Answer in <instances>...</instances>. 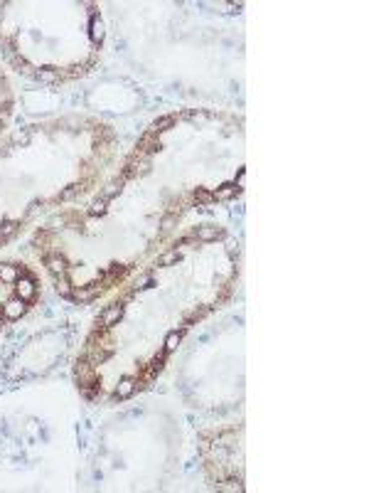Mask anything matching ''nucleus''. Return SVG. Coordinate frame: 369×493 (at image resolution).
Returning <instances> with one entry per match:
<instances>
[{
    "instance_id": "5701e85b",
    "label": "nucleus",
    "mask_w": 369,
    "mask_h": 493,
    "mask_svg": "<svg viewBox=\"0 0 369 493\" xmlns=\"http://www.w3.org/2000/svg\"><path fill=\"white\" fill-rule=\"evenodd\" d=\"M153 286V276H143L141 281L136 284V291H141V289H150Z\"/></svg>"
},
{
    "instance_id": "aec40b11",
    "label": "nucleus",
    "mask_w": 369,
    "mask_h": 493,
    "mask_svg": "<svg viewBox=\"0 0 369 493\" xmlns=\"http://www.w3.org/2000/svg\"><path fill=\"white\" fill-rule=\"evenodd\" d=\"M121 188H123V178H118V180H114V183H109V188H106L104 198H106V200H111L114 195H121Z\"/></svg>"
},
{
    "instance_id": "f257e3e1",
    "label": "nucleus",
    "mask_w": 369,
    "mask_h": 493,
    "mask_svg": "<svg viewBox=\"0 0 369 493\" xmlns=\"http://www.w3.org/2000/svg\"><path fill=\"white\" fill-rule=\"evenodd\" d=\"M28 311V306H25V301L23 298H10V301H5V306H3V316L8 320H18L23 313Z\"/></svg>"
},
{
    "instance_id": "a211bd4d",
    "label": "nucleus",
    "mask_w": 369,
    "mask_h": 493,
    "mask_svg": "<svg viewBox=\"0 0 369 493\" xmlns=\"http://www.w3.org/2000/svg\"><path fill=\"white\" fill-rule=\"evenodd\" d=\"M57 293L59 296H64V298H72V296H74V289H72V284H69L67 276H64V279H57Z\"/></svg>"
},
{
    "instance_id": "f3484780",
    "label": "nucleus",
    "mask_w": 369,
    "mask_h": 493,
    "mask_svg": "<svg viewBox=\"0 0 369 493\" xmlns=\"http://www.w3.org/2000/svg\"><path fill=\"white\" fill-rule=\"evenodd\" d=\"M209 311H212V306H199V308H195L192 313H187V316H185V323L190 325V323H195V320H202Z\"/></svg>"
},
{
    "instance_id": "423d86ee",
    "label": "nucleus",
    "mask_w": 369,
    "mask_h": 493,
    "mask_svg": "<svg viewBox=\"0 0 369 493\" xmlns=\"http://www.w3.org/2000/svg\"><path fill=\"white\" fill-rule=\"evenodd\" d=\"M138 390V380H133V377H123L121 382H118V387H116V400H128L133 392Z\"/></svg>"
},
{
    "instance_id": "393cba45",
    "label": "nucleus",
    "mask_w": 369,
    "mask_h": 493,
    "mask_svg": "<svg viewBox=\"0 0 369 493\" xmlns=\"http://www.w3.org/2000/svg\"><path fill=\"white\" fill-rule=\"evenodd\" d=\"M15 141H18V143H28V141H30V133H28V131H23V133H15Z\"/></svg>"
},
{
    "instance_id": "dca6fc26",
    "label": "nucleus",
    "mask_w": 369,
    "mask_h": 493,
    "mask_svg": "<svg viewBox=\"0 0 369 493\" xmlns=\"http://www.w3.org/2000/svg\"><path fill=\"white\" fill-rule=\"evenodd\" d=\"M180 261V252L177 249H170V252H165L163 257H158V266H172V264H177Z\"/></svg>"
},
{
    "instance_id": "0eeeda50",
    "label": "nucleus",
    "mask_w": 369,
    "mask_h": 493,
    "mask_svg": "<svg viewBox=\"0 0 369 493\" xmlns=\"http://www.w3.org/2000/svg\"><path fill=\"white\" fill-rule=\"evenodd\" d=\"M15 291H18V298H23V301H32L35 298V284L30 281L28 276L15 281Z\"/></svg>"
},
{
    "instance_id": "a878e982",
    "label": "nucleus",
    "mask_w": 369,
    "mask_h": 493,
    "mask_svg": "<svg viewBox=\"0 0 369 493\" xmlns=\"http://www.w3.org/2000/svg\"><path fill=\"white\" fill-rule=\"evenodd\" d=\"M10 106H13L10 101H5V104L0 106V118H5V116H8V111H10Z\"/></svg>"
},
{
    "instance_id": "1a4fd4ad",
    "label": "nucleus",
    "mask_w": 369,
    "mask_h": 493,
    "mask_svg": "<svg viewBox=\"0 0 369 493\" xmlns=\"http://www.w3.org/2000/svg\"><path fill=\"white\" fill-rule=\"evenodd\" d=\"M241 188L239 185H234V183H227V185H222V188H217L212 195H214V200H231V198H236V193H239Z\"/></svg>"
},
{
    "instance_id": "7ed1b4c3",
    "label": "nucleus",
    "mask_w": 369,
    "mask_h": 493,
    "mask_svg": "<svg viewBox=\"0 0 369 493\" xmlns=\"http://www.w3.org/2000/svg\"><path fill=\"white\" fill-rule=\"evenodd\" d=\"M121 318H123V303H111V306L101 313V328H114Z\"/></svg>"
},
{
    "instance_id": "9b49d317",
    "label": "nucleus",
    "mask_w": 369,
    "mask_h": 493,
    "mask_svg": "<svg viewBox=\"0 0 369 493\" xmlns=\"http://www.w3.org/2000/svg\"><path fill=\"white\" fill-rule=\"evenodd\" d=\"M170 126H175V116H160V118H155L153 123H150V128H148V133H160V131H168Z\"/></svg>"
},
{
    "instance_id": "f03ea898",
    "label": "nucleus",
    "mask_w": 369,
    "mask_h": 493,
    "mask_svg": "<svg viewBox=\"0 0 369 493\" xmlns=\"http://www.w3.org/2000/svg\"><path fill=\"white\" fill-rule=\"evenodd\" d=\"M192 237H195V239H199V242H214V239H222V237H224V227H217V225H204V227H197Z\"/></svg>"
},
{
    "instance_id": "20e7f679",
    "label": "nucleus",
    "mask_w": 369,
    "mask_h": 493,
    "mask_svg": "<svg viewBox=\"0 0 369 493\" xmlns=\"http://www.w3.org/2000/svg\"><path fill=\"white\" fill-rule=\"evenodd\" d=\"M45 264H47V269L55 274V279H64V276H67V271H69L67 259H64L62 254H50V257L45 259Z\"/></svg>"
},
{
    "instance_id": "412c9836",
    "label": "nucleus",
    "mask_w": 369,
    "mask_h": 493,
    "mask_svg": "<svg viewBox=\"0 0 369 493\" xmlns=\"http://www.w3.org/2000/svg\"><path fill=\"white\" fill-rule=\"evenodd\" d=\"M195 203L209 205V203H214V195H212L209 190H197V193H195Z\"/></svg>"
},
{
    "instance_id": "9d476101",
    "label": "nucleus",
    "mask_w": 369,
    "mask_h": 493,
    "mask_svg": "<svg viewBox=\"0 0 369 493\" xmlns=\"http://www.w3.org/2000/svg\"><path fill=\"white\" fill-rule=\"evenodd\" d=\"M185 331H187V325L185 328H180V331H172L168 333V338H165V353H175L177 346L182 343V336H185Z\"/></svg>"
},
{
    "instance_id": "6e6552de",
    "label": "nucleus",
    "mask_w": 369,
    "mask_h": 493,
    "mask_svg": "<svg viewBox=\"0 0 369 493\" xmlns=\"http://www.w3.org/2000/svg\"><path fill=\"white\" fill-rule=\"evenodd\" d=\"M99 289H101V286H99V281H96V284H89L86 289L74 291V296H72V298H74V301H79V303H86V301H91V298H96V296H99Z\"/></svg>"
},
{
    "instance_id": "4468645a",
    "label": "nucleus",
    "mask_w": 369,
    "mask_h": 493,
    "mask_svg": "<svg viewBox=\"0 0 369 493\" xmlns=\"http://www.w3.org/2000/svg\"><path fill=\"white\" fill-rule=\"evenodd\" d=\"M106 210H109V200L101 195L99 200H94L91 210H89V215H91V217H101V215H106Z\"/></svg>"
},
{
    "instance_id": "b1692460",
    "label": "nucleus",
    "mask_w": 369,
    "mask_h": 493,
    "mask_svg": "<svg viewBox=\"0 0 369 493\" xmlns=\"http://www.w3.org/2000/svg\"><path fill=\"white\" fill-rule=\"evenodd\" d=\"M227 252H229V257H239V252H241V249H239V244H236V242H229Z\"/></svg>"
},
{
    "instance_id": "f8f14e48",
    "label": "nucleus",
    "mask_w": 369,
    "mask_h": 493,
    "mask_svg": "<svg viewBox=\"0 0 369 493\" xmlns=\"http://www.w3.org/2000/svg\"><path fill=\"white\" fill-rule=\"evenodd\" d=\"M18 279H20L18 266H13V264H0V281H5V284H15Z\"/></svg>"
},
{
    "instance_id": "2eb2a0df",
    "label": "nucleus",
    "mask_w": 369,
    "mask_h": 493,
    "mask_svg": "<svg viewBox=\"0 0 369 493\" xmlns=\"http://www.w3.org/2000/svg\"><path fill=\"white\" fill-rule=\"evenodd\" d=\"M79 193H84V183H74V185H69L67 190H62L57 195V200H72L74 195H79Z\"/></svg>"
},
{
    "instance_id": "6ab92c4d",
    "label": "nucleus",
    "mask_w": 369,
    "mask_h": 493,
    "mask_svg": "<svg viewBox=\"0 0 369 493\" xmlns=\"http://www.w3.org/2000/svg\"><path fill=\"white\" fill-rule=\"evenodd\" d=\"M18 227H20L18 222H5V225L0 227V242H8L13 234L18 232Z\"/></svg>"
},
{
    "instance_id": "4be33fe9",
    "label": "nucleus",
    "mask_w": 369,
    "mask_h": 493,
    "mask_svg": "<svg viewBox=\"0 0 369 493\" xmlns=\"http://www.w3.org/2000/svg\"><path fill=\"white\" fill-rule=\"evenodd\" d=\"M91 37H94V42H101L104 40V25L101 23H91Z\"/></svg>"
},
{
    "instance_id": "ddd939ff",
    "label": "nucleus",
    "mask_w": 369,
    "mask_h": 493,
    "mask_svg": "<svg viewBox=\"0 0 369 493\" xmlns=\"http://www.w3.org/2000/svg\"><path fill=\"white\" fill-rule=\"evenodd\" d=\"M35 77H37L40 82H57V79H59V69H57V67H45V69H40Z\"/></svg>"
},
{
    "instance_id": "39448f33",
    "label": "nucleus",
    "mask_w": 369,
    "mask_h": 493,
    "mask_svg": "<svg viewBox=\"0 0 369 493\" xmlns=\"http://www.w3.org/2000/svg\"><path fill=\"white\" fill-rule=\"evenodd\" d=\"M160 148H163V145H160V141H158V136H155V133H145V136L141 138V143H138V150H136V153L143 155V158H148L150 153H158Z\"/></svg>"
}]
</instances>
